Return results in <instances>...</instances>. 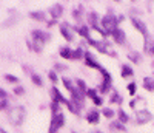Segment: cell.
Returning <instances> with one entry per match:
<instances>
[{
    "label": "cell",
    "instance_id": "12",
    "mask_svg": "<svg viewBox=\"0 0 154 133\" xmlns=\"http://www.w3.org/2000/svg\"><path fill=\"white\" fill-rule=\"evenodd\" d=\"M86 95L94 101V104H97V105H100V104H102V99H100V98H97V95H96V91H94V90H88V91H86Z\"/></svg>",
    "mask_w": 154,
    "mask_h": 133
},
{
    "label": "cell",
    "instance_id": "21",
    "mask_svg": "<svg viewBox=\"0 0 154 133\" xmlns=\"http://www.w3.org/2000/svg\"><path fill=\"white\" fill-rule=\"evenodd\" d=\"M63 85H65V87H66V88H68V90H69V91H71V90H72V88H74V87H72V85H71V82H69V81H68V79H63Z\"/></svg>",
    "mask_w": 154,
    "mask_h": 133
},
{
    "label": "cell",
    "instance_id": "6",
    "mask_svg": "<svg viewBox=\"0 0 154 133\" xmlns=\"http://www.w3.org/2000/svg\"><path fill=\"white\" fill-rule=\"evenodd\" d=\"M60 31H62V34H63V37L66 39V41H72V34L69 33V25L68 23H63L62 26H60Z\"/></svg>",
    "mask_w": 154,
    "mask_h": 133
},
{
    "label": "cell",
    "instance_id": "7",
    "mask_svg": "<svg viewBox=\"0 0 154 133\" xmlns=\"http://www.w3.org/2000/svg\"><path fill=\"white\" fill-rule=\"evenodd\" d=\"M32 36H34L35 41H37V42H40V44H43L45 41H48V36L43 34L42 31H32Z\"/></svg>",
    "mask_w": 154,
    "mask_h": 133
},
{
    "label": "cell",
    "instance_id": "13",
    "mask_svg": "<svg viewBox=\"0 0 154 133\" xmlns=\"http://www.w3.org/2000/svg\"><path fill=\"white\" fill-rule=\"evenodd\" d=\"M137 118L140 122H146L148 119H151V115L148 112H140V113H137Z\"/></svg>",
    "mask_w": 154,
    "mask_h": 133
},
{
    "label": "cell",
    "instance_id": "14",
    "mask_svg": "<svg viewBox=\"0 0 154 133\" xmlns=\"http://www.w3.org/2000/svg\"><path fill=\"white\" fill-rule=\"evenodd\" d=\"M130 76H133V70H131V66L123 65V66H122V77H130Z\"/></svg>",
    "mask_w": 154,
    "mask_h": 133
},
{
    "label": "cell",
    "instance_id": "22",
    "mask_svg": "<svg viewBox=\"0 0 154 133\" xmlns=\"http://www.w3.org/2000/svg\"><path fill=\"white\" fill-rule=\"evenodd\" d=\"M80 36L88 37V28H86V26H82V28H80Z\"/></svg>",
    "mask_w": 154,
    "mask_h": 133
},
{
    "label": "cell",
    "instance_id": "27",
    "mask_svg": "<svg viewBox=\"0 0 154 133\" xmlns=\"http://www.w3.org/2000/svg\"><path fill=\"white\" fill-rule=\"evenodd\" d=\"M49 79H51L53 82H56V81H57V76H56V73H53V71H51V73H49Z\"/></svg>",
    "mask_w": 154,
    "mask_h": 133
},
{
    "label": "cell",
    "instance_id": "18",
    "mask_svg": "<svg viewBox=\"0 0 154 133\" xmlns=\"http://www.w3.org/2000/svg\"><path fill=\"white\" fill-rule=\"evenodd\" d=\"M32 82L35 85H42V77L38 76V74H32Z\"/></svg>",
    "mask_w": 154,
    "mask_h": 133
},
{
    "label": "cell",
    "instance_id": "11",
    "mask_svg": "<svg viewBox=\"0 0 154 133\" xmlns=\"http://www.w3.org/2000/svg\"><path fill=\"white\" fill-rule=\"evenodd\" d=\"M60 54H62V57H65V59H72L74 57V51H71L69 48H62Z\"/></svg>",
    "mask_w": 154,
    "mask_h": 133
},
{
    "label": "cell",
    "instance_id": "16",
    "mask_svg": "<svg viewBox=\"0 0 154 133\" xmlns=\"http://www.w3.org/2000/svg\"><path fill=\"white\" fill-rule=\"evenodd\" d=\"M32 19H37V20H43L45 19V14H43V12H31V14H29Z\"/></svg>",
    "mask_w": 154,
    "mask_h": 133
},
{
    "label": "cell",
    "instance_id": "28",
    "mask_svg": "<svg viewBox=\"0 0 154 133\" xmlns=\"http://www.w3.org/2000/svg\"><path fill=\"white\" fill-rule=\"evenodd\" d=\"M111 102H120V98L117 95H114V96H111Z\"/></svg>",
    "mask_w": 154,
    "mask_h": 133
},
{
    "label": "cell",
    "instance_id": "20",
    "mask_svg": "<svg viewBox=\"0 0 154 133\" xmlns=\"http://www.w3.org/2000/svg\"><path fill=\"white\" fill-rule=\"evenodd\" d=\"M103 115H105L106 118H112V116H114V112L109 110V109H105V110H103Z\"/></svg>",
    "mask_w": 154,
    "mask_h": 133
},
{
    "label": "cell",
    "instance_id": "25",
    "mask_svg": "<svg viewBox=\"0 0 154 133\" xmlns=\"http://www.w3.org/2000/svg\"><path fill=\"white\" fill-rule=\"evenodd\" d=\"M77 87L80 88V91H85V90H86V87H85L83 81H77Z\"/></svg>",
    "mask_w": 154,
    "mask_h": 133
},
{
    "label": "cell",
    "instance_id": "29",
    "mask_svg": "<svg viewBox=\"0 0 154 133\" xmlns=\"http://www.w3.org/2000/svg\"><path fill=\"white\" fill-rule=\"evenodd\" d=\"M128 88H130V93H131V95H134V91H136V85H134V84H131Z\"/></svg>",
    "mask_w": 154,
    "mask_h": 133
},
{
    "label": "cell",
    "instance_id": "1",
    "mask_svg": "<svg viewBox=\"0 0 154 133\" xmlns=\"http://www.w3.org/2000/svg\"><path fill=\"white\" fill-rule=\"evenodd\" d=\"M116 23H117V20H116V17L111 14V12L102 19V26H103L108 33H112V31L116 30Z\"/></svg>",
    "mask_w": 154,
    "mask_h": 133
},
{
    "label": "cell",
    "instance_id": "2",
    "mask_svg": "<svg viewBox=\"0 0 154 133\" xmlns=\"http://www.w3.org/2000/svg\"><path fill=\"white\" fill-rule=\"evenodd\" d=\"M23 113H25V110H23L22 107L12 109V110L9 112V119H11V122L19 125V124L22 122V119H23Z\"/></svg>",
    "mask_w": 154,
    "mask_h": 133
},
{
    "label": "cell",
    "instance_id": "10",
    "mask_svg": "<svg viewBox=\"0 0 154 133\" xmlns=\"http://www.w3.org/2000/svg\"><path fill=\"white\" fill-rule=\"evenodd\" d=\"M49 12H51V16H53V17H59L62 12H63V8L60 5H54L53 8L49 9Z\"/></svg>",
    "mask_w": 154,
    "mask_h": 133
},
{
    "label": "cell",
    "instance_id": "17",
    "mask_svg": "<svg viewBox=\"0 0 154 133\" xmlns=\"http://www.w3.org/2000/svg\"><path fill=\"white\" fill-rule=\"evenodd\" d=\"M119 121L120 122H126L128 121V115H125L123 110H119Z\"/></svg>",
    "mask_w": 154,
    "mask_h": 133
},
{
    "label": "cell",
    "instance_id": "24",
    "mask_svg": "<svg viewBox=\"0 0 154 133\" xmlns=\"http://www.w3.org/2000/svg\"><path fill=\"white\" fill-rule=\"evenodd\" d=\"M82 57V50H75L74 51V57L72 59H80Z\"/></svg>",
    "mask_w": 154,
    "mask_h": 133
},
{
    "label": "cell",
    "instance_id": "19",
    "mask_svg": "<svg viewBox=\"0 0 154 133\" xmlns=\"http://www.w3.org/2000/svg\"><path fill=\"white\" fill-rule=\"evenodd\" d=\"M130 59H131L133 62H139V60H140V56L137 54V53H131V54H130Z\"/></svg>",
    "mask_w": 154,
    "mask_h": 133
},
{
    "label": "cell",
    "instance_id": "15",
    "mask_svg": "<svg viewBox=\"0 0 154 133\" xmlns=\"http://www.w3.org/2000/svg\"><path fill=\"white\" fill-rule=\"evenodd\" d=\"M145 88L146 90H154V81H151L149 77H145Z\"/></svg>",
    "mask_w": 154,
    "mask_h": 133
},
{
    "label": "cell",
    "instance_id": "8",
    "mask_svg": "<svg viewBox=\"0 0 154 133\" xmlns=\"http://www.w3.org/2000/svg\"><path fill=\"white\" fill-rule=\"evenodd\" d=\"M86 119H88L89 124H97L99 122V113L97 112H89L88 116H86Z\"/></svg>",
    "mask_w": 154,
    "mask_h": 133
},
{
    "label": "cell",
    "instance_id": "4",
    "mask_svg": "<svg viewBox=\"0 0 154 133\" xmlns=\"http://www.w3.org/2000/svg\"><path fill=\"white\" fill-rule=\"evenodd\" d=\"M102 74H103V77H105V81H103V85H100V91L102 93H106L108 90H109V87H111V76L106 73V70L103 68V70H102L100 71Z\"/></svg>",
    "mask_w": 154,
    "mask_h": 133
},
{
    "label": "cell",
    "instance_id": "3",
    "mask_svg": "<svg viewBox=\"0 0 154 133\" xmlns=\"http://www.w3.org/2000/svg\"><path fill=\"white\" fill-rule=\"evenodd\" d=\"M63 124H65V118H63V115L62 113L54 115L53 116V122H51V127H49V133H56L57 128H60Z\"/></svg>",
    "mask_w": 154,
    "mask_h": 133
},
{
    "label": "cell",
    "instance_id": "26",
    "mask_svg": "<svg viewBox=\"0 0 154 133\" xmlns=\"http://www.w3.org/2000/svg\"><path fill=\"white\" fill-rule=\"evenodd\" d=\"M111 128H119L120 131H123V127H122V125H119L117 122H114V124H111Z\"/></svg>",
    "mask_w": 154,
    "mask_h": 133
},
{
    "label": "cell",
    "instance_id": "9",
    "mask_svg": "<svg viewBox=\"0 0 154 133\" xmlns=\"http://www.w3.org/2000/svg\"><path fill=\"white\" fill-rule=\"evenodd\" d=\"M133 25L136 26L137 30H140V33H142L143 36H146V26L140 22V20H137V19H133Z\"/></svg>",
    "mask_w": 154,
    "mask_h": 133
},
{
    "label": "cell",
    "instance_id": "23",
    "mask_svg": "<svg viewBox=\"0 0 154 133\" xmlns=\"http://www.w3.org/2000/svg\"><path fill=\"white\" fill-rule=\"evenodd\" d=\"M5 79H6V81H9V82H17V81H19L17 77H14V76H9V74H6V76H5Z\"/></svg>",
    "mask_w": 154,
    "mask_h": 133
},
{
    "label": "cell",
    "instance_id": "5",
    "mask_svg": "<svg viewBox=\"0 0 154 133\" xmlns=\"http://www.w3.org/2000/svg\"><path fill=\"white\" fill-rule=\"evenodd\" d=\"M111 34H112L114 41L117 42V44H123V42H125V34H123V31H122V30H114Z\"/></svg>",
    "mask_w": 154,
    "mask_h": 133
}]
</instances>
